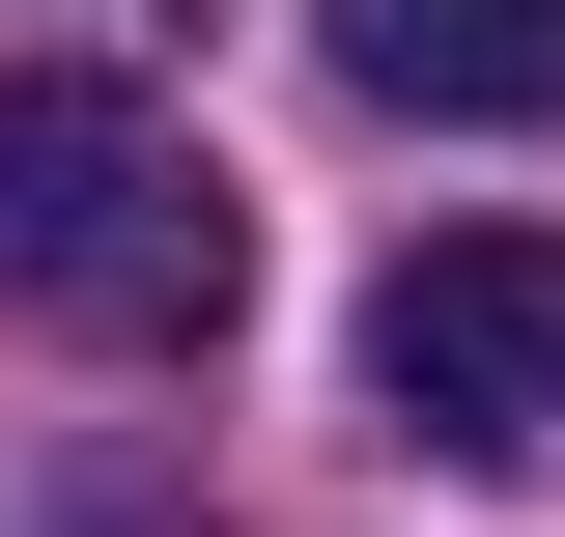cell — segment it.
<instances>
[{
  "label": "cell",
  "instance_id": "1",
  "mask_svg": "<svg viewBox=\"0 0 565 537\" xmlns=\"http://www.w3.org/2000/svg\"><path fill=\"white\" fill-rule=\"evenodd\" d=\"M367 397L424 453H565V227H424L367 283Z\"/></svg>",
  "mask_w": 565,
  "mask_h": 537
},
{
  "label": "cell",
  "instance_id": "2",
  "mask_svg": "<svg viewBox=\"0 0 565 537\" xmlns=\"http://www.w3.org/2000/svg\"><path fill=\"white\" fill-rule=\"evenodd\" d=\"M0 283H29L57 339H226V283H255V227H226V170H199L170 114H114V141L57 170V199L0 227Z\"/></svg>",
  "mask_w": 565,
  "mask_h": 537
},
{
  "label": "cell",
  "instance_id": "3",
  "mask_svg": "<svg viewBox=\"0 0 565 537\" xmlns=\"http://www.w3.org/2000/svg\"><path fill=\"white\" fill-rule=\"evenodd\" d=\"M367 114H565V0H311Z\"/></svg>",
  "mask_w": 565,
  "mask_h": 537
}]
</instances>
